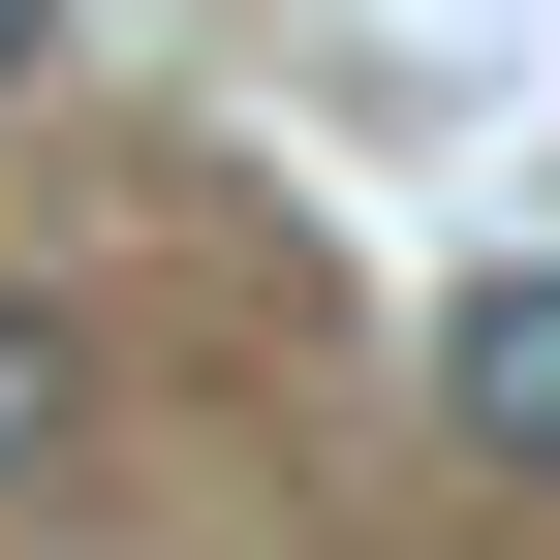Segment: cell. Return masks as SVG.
Masks as SVG:
<instances>
[{"instance_id":"obj_3","label":"cell","mask_w":560,"mask_h":560,"mask_svg":"<svg viewBox=\"0 0 560 560\" xmlns=\"http://www.w3.org/2000/svg\"><path fill=\"white\" fill-rule=\"evenodd\" d=\"M32 62H62V0H0V94H32Z\"/></svg>"},{"instance_id":"obj_2","label":"cell","mask_w":560,"mask_h":560,"mask_svg":"<svg viewBox=\"0 0 560 560\" xmlns=\"http://www.w3.org/2000/svg\"><path fill=\"white\" fill-rule=\"evenodd\" d=\"M32 436H62V312L0 280V467H32Z\"/></svg>"},{"instance_id":"obj_1","label":"cell","mask_w":560,"mask_h":560,"mask_svg":"<svg viewBox=\"0 0 560 560\" xmlns=\"http://www.w3.org/2000/svg\"><path fill=\"white\" fill-rule=\"evenodd\" d=\"M436 436H467V467H529V499H560V249H529V280H467V312H436Z\"/></svg>"}]
</instances>
